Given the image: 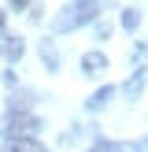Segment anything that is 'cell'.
Segmentation results:
<instances>
[{"instance_id":"6da1fadb","label":"cell","mask_w":148,"mask_h":152,"mask_svg":"<svg viewBox=\"0 0 148 152\" xmlns=\"http://www.w3.org/2000/svg\"><path fill=\"white\" fill-rule=\"evenodd\" d=\"M33 130H41V123H37L30 111H11V115L4 119V134L11 141H19V137H33Z\"/></svg>"},{"instance_id":"7a4b0ae2","label":"cell","mask_w":148,"mask_h":152,"mask_svg":"<svg viewBox=\"0 0 148 152\" xmlns=\"http://www.w3.org/2000/svg\"><path fill=\"white\" fill-rule=\"evenodd\" d=\"M81 71L85 74H104L107 71V56H104V52H85V56H81Z\"/></svg>"},{"instance_id":"3957f363","label":"cell","mask_w":148,"mask_h":152,"mask_svg":"<svg viewBox=\"0 0 148 152\" xmlns=\"http://www.w3.org/2000/svg\"><path fill=\"white\" fill-rule=\"evenodd\" d=\"M4 152H48V148L41 141H33V137H19V141H7Z\"/></svg>"},{"instance_id":"277c9868","label":"cell","mask_w":148,"mask_h":152,"mask_svg":"<svg viewBox=\"0 0 148 152\" xmlns=\"http://www.w3.org/2000/svg\"><path fill=\"white\" fill-rule=\"evenodd\" d=\"M0 52H4V59H11V63H15V59H22V52H26V45H22L19 37H7V41H4V48H0Z\"/></svg>"},{"instance_id":"5b68a950","label":"cell","mask_w":148,"mask_h":152,"mask_svg":"<svg viewBox=\"0 0 148 152\" xmlns=\"http://www.w3.org/2000/svg\"><path fill=\"white\" fill-rule=\"evenodd\" d=\"M141 89H144V74L137 71L130 82H126V96H133V100H137V96H141Z\"/></svg>"},{"instance_id":"8992f818","label":"cell","mask_w":148,"mask_h":152,"mask_svg":"<svg viewBox=\"0 0 148 152\" xmlns=\"http://www.w3.org/2000/svg\"><path fill=\"white\" fill-rule=\"evenodd\" d=\"M111 96H115V89H111V86H107V89H100V93H93V100H89V108H104V104H107Z\"/></svg>"},{"instance_id":"52a82bcc","label":"cell","mask_w":148,"mask_h":152,"mask_svg":"<svg viewBox=\"0 0 148 152\" xmlns=\"http://www.w3.org/2000/svg\"><path fill=\"white\" fill-rule=\"evenodd\" d=\"M122 26H126V30H137V26H141V11L126 7V11H122Z\"/></svg>"},{"instance_id":"ba28073f","label":"cell","mask_w":148,"mask_h":152,"mask_svg":"<svg viewBox=\"0 0 148 152\" xmlns=\"http://www.w3.org/2000/svg\"><path fill=\"white\" fill-rule=\"evenodd\" d=\"M11 4H26V0H11Z\"/></svg>"},{"instance_id":"9c48e42d","label":"cell","mask_w":148,"mask_h":152,"mask_svg":"<svg viewBox=\"0 0 148 152\" xmlns=\"http://www.w3.org/2000/svg\"><path fill=\"white\" fill-rule=\"evenodd\" d=\"M93 4H100V0H93Z\"/></svg>"}]
</instances>
